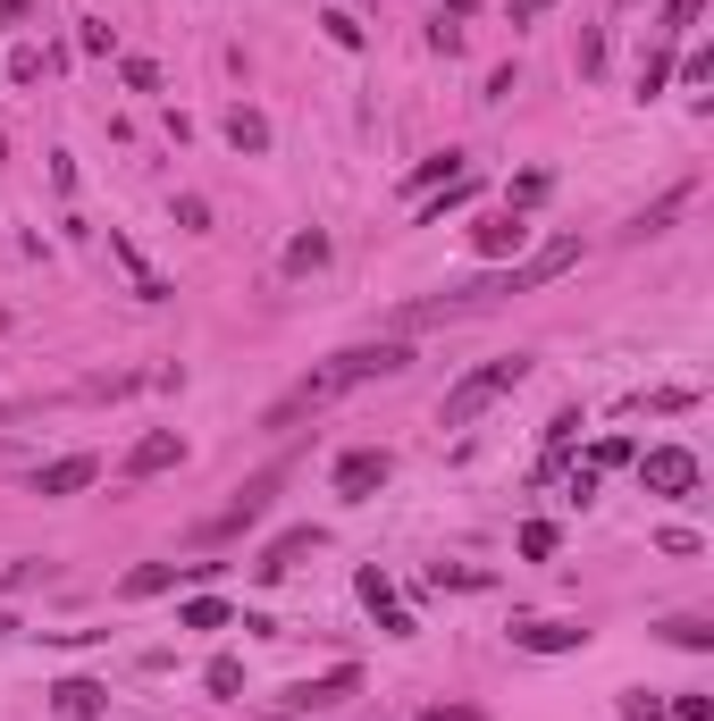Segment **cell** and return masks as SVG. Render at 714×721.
I'll return each instance as SVG.
<instances>
[{"label":"cell","mask_w":714,"mask_h":721,"mask_svg":"<svg viewBox=\"0 0 714 721\" xmlns=\"http://www.w3.org/2000/svg\"><path fill=\"white\" fill-rule=\"evenodd\" d=\"M404 370H412V345H404V336H370V345H345V352H328V361L303 377V386H286L278 403L260 411V428L278 437V428H294L303 411L336 403V395H354V386H370V377H404Z\"/></svg>","instance_id":"cell-1"},{"label":"cell","mask_w":714,"mask_h":721,"mask_svg":"<svg viewBox=\"0 0 714 721\" xmlns=\"http://www.w3.org/2000/svg\"><path fill=\"white\" fill-rule=\"evenodd\" d=\"M521 377H530V352H496L487 370L455 377V386H446V403H437V428H471L487 403H505V395H513Z\"/></svg>","instance_id":"cell-2"},{"label":"cell","mask_w":714,"mask_h":721,"mask_svg":"<svg viewBox=\"0 0 714 721\" xmlns=\"http://www.w3.org/2000/svg\"><path fill=\"white\" fill-rule=\"evenodd\" d=\"M639 487L648 495H698V453L689 445H648L639 453Z\"/></svg>","instance_id":"cell-3"},{"label":"cell","mask_w":714,"mask_h":721,"mask_svg":"<svg viewBox=\"0 0 714 721\" xmlns=\"http://www.w3.org/2000/svg\"><path fill=\"white\" fill-rule=\"evenodd\" d=\"M177 462H186V437H177V428H143V437L127 445V462H118V478H127V487H143V478L177 471Z\"/></svg>","instance_id":"cell-4"},{"label":"cell","mask_w":714,"mask_h":721,"mask_svg":"<svg viewBox=\"0 0 714 721\" xmlns=\"http://www.w3.org/2000/svg\"><path fill=\"white\" fill-rule=\"evenodd\" d=\"M387 471H395V462L379 453V445H354V453L336 462V495H345V503H370L379 487H387Z\"/></svg>","instance_id":"cell-5"},{"label":"cell","mask_w":714,"mask_h":721,"mask_svg":"<svg viewBox=\"0 0 714 721\" xmlns=\"http://www.w3.org/2000/svg\"><path fill=\"white\" fill-rule=\"evenodd\" d=\"M354 688H361V671H354V662H336V671H320V680H294L286 705H294V713H336Z\"/></svg>","instance_id":"cell-6"},{"label":"cell","mask_w":714,"mask_h":721,"mask_svg":"<svg viewBox=\"0 0 714 721\" xmlns=\"http://www.w3.org/2000/svg\"><path fill=\"white\" fill-rule=\"evenodd\" d=\"M93 478H101V462H93V453H60V462H42V471H34L26 487H34L42 503H60V495H85Z\"/></svg>","instance_id":"cell-7"},{"label":"cell","mask_w":714,"mask_h":721,"mask_svg":"<svg viewBox=\"0 0 714 721\" xmlns=\"http://www.w3.org/2000/svg\"><path fill=\"white\" fill-rule=\"evenodd\" d=\"M278 478H286V462H278V471H260V478H244V495H235V503H228V512H219V520H211L202 537H235V529H253L260 512H269V495H278Z\"/></svg>","instance_id":"cell-8"},{"label":"cell","mask_w":714,"mask_h":721,"mask_svg":"<svg viewBox=\"0 0 714 721\" xmlns=\"http://www.w3.org/2000/svg\"><path fill=\"white\" fill-rule=\"evenodd\" d=\"M521 244H530L521 210H487V219H471V252H480V260H521Z\"/></svg>","instance_id":"cell-9"},{"label":"cell","mask_w":714,"mask_h":721,"mask_svg":"<svg viewBox=\"0 0 714 721\" xmlns=\"http://www.w3.org/2000/svg\"><path fill=\"white\" fill-rule=\"evenodd\" d=\"M110 260H118V269H127L135 302H177V285H168L161 269H152V260H143V252H135V235H118V227H110Z\"/></svg>","instance_id":"cell-10"},{"label":"cell","mask_w":714,"mask_h":721,"mask_svg":"<svg viewBox=\"0 0 714 721\" xmlns=\"http://www.w3.org/2000/svg\"><path fill=\"white\" fill-rule=\"evenodd\" d=\"M354 588H361V604H370V613H379V629H387V638H421V621H412V613H404V604H395V579H387V570H379V563L361 570Z\"/></svg>","instance_id":"cell-11"},{"label":"cell","mask_w":714,"mask_h":721,"mask_svg":"<svg viewBox=\"0 0 714 721\" xmlns=\"http://www.w3.org/2000/svg\"><path fill=\"white\" fill-rule=\"evenodd\" d=\"M51 713L60 721H101L110 713V688H101V680H60V688H51Z\"/></svg>","instance_id":"cell-12"},{"label":"cell","mask_w":714,"mask_h":721,"mask_svg":"<svg viewBox=\"0 0 714 721\" xmlns=\"http://www.w3.org/2000/svg\"><path fill=\"white\" fill-rule=\"evenodd\" d=\"M581 638H588L581 621H521V629H513V646H521V655H572Z\"/></svg>","instance_id":"cell-13"},{"label":"cell","mask_w":714,"mask_h":721,"mask_svg":"<svg viewBox=\"0 0 714 721\" xmlns=\"http://www.w3.org/2000/svg\"><path fill=\"white\" fill-rule=\"evenodd\" d=\"M219 134H228V143H235L244 159H260V152H269V118H260L253 101H235L228 118H219Z\"/></svg>","instance_id":"cell-14"},{"label":"cell","mask_w":714,"mask_h":721,"mask_svg":"<svg viewBox=\"0 0 714 721\" xmlns=\"http://www.w3.org/2000/svg\"><path fill=\"white\" fill-rule=\"evenodd\" d=\"M328 252H336V244H328L320 227H303V235L286 244V260H278V269H286V278H320V269H328Z\"/></svg>","instance_id":"cell-15"},{"label":"cell","mask_w":714,"mask_h":721,"mask_svg":"<svg viewBox=\"0 0 714 721\" xmlns=\"http://www.w3.org/2000/svg\"><path fill=\"white\" fill-rule=\"evenodd\" d=\"M311 545H320V529H286V537H278V545H269V554H260V579H286V570L294 563H303V554H311Z\"/></svg>","instance_id":"cell-16"},{"label":"cell","mask_w":714,"mask_h":721,"mask_svg":"<svg viewBox=\"0 0 714 721\" xmlns=\"http://www.w3.org/2000/svg\"><path fill=\"white\" fill-rule=\"evenodd\" d=\"M664 638H673L681 655H706V646H714V621H706V613H673V621H664Z\"/></svg>","instance_id":"cell-17"},{"label":"cell","mask_w":714,"mask_h":721,"mask_svg":"<svg viewBox=\"0 0 714 721\" xmlns=\"http://www.w3.org/2000/svg\"><path fill=\"white\" fill-rule=\"evenodd\" d=\"M689 193H698V185H673L664 202H655V210H639V219H630V235H664V227L681 219V202H689Z\"/></svg>","instance_id":"cell-18"},{"label":"cell","mask_w":714,"mask_h":721,"mask_svg":"<svg viewBox=\"0 0 714 721\" xmlns=\"http://www.w3.org/2000/svg\"><path fill=\"white\" fill-rule=\"evenodd\" d=\"M320 34H328V42H336V51H361V42H370L354 9H320Z\"/></svg>","instance_id":"cell-19"},{"label":"cell","mask_w":714,"mask_h":721,"mask_svg":"<svg viewBox=\"0 0 714 721\" xmlns=\"http://www.w3.org/2000/svg\"><path fill=\"white\" fill-rule=\"evenodd\" d=\"M202 680H211V696H228V705H235V696H244V662H235V655H211Z\"/></svg>","instance_id":"cell-20"},{"label":"cell","mask_w":714,"mask_h":721,"mask_svg":"<svg viewBox=\"0 0 714 721\" xmlns=\"http://www.w3.org/2000/svg\"><path fill=\"white\" fill-rule=\"evenodd\" d=\"M168 219L186 227V235H211V202H202V193H177V202H168Z\"/></svg>","instance_id":"cell-21"},{"label":"cell","mask_w":714,"mask_h":721,"mask_svg":"<svg viewBox=\"0 0 714 721\" xmlns=\"http://www.w3.org/2000/svg\"><path fill=\"white\" fill-rule=\"evenodd\" d=\"M177 629H228V604H219V596H194L186 613H177Z\"/></svg>","instance_id":"cell-22"},{"label":"cell","mask_w":714,"mask_h":721,"mask_svg":"<svg viewBox=\"0 0 714 721\" xmlns=\"http://www.w3.org/2000/svg\"><path fill=\"white\" fill-rule=\"evenodd\" d=\"M437 177H462V152H429L421 168H412V193H421V185H437Z\"/></svg>","instance_id":"cell-23"},{"label":"cell","mask_w":714,"mask_h":721,"mask_svg":"<svg viewBox=\"0 0 714 721\" xmlns=\"http://www.w3.org/2000/svg\"><path fill=\"white\" fill-rule=\"evenodd\" d=\"M664 85H673V60H664V51H648V60H639V101H655Z\"/></svg>","instance_id":"cell-24"},{"label":"cell","mask_w":714,"mask_h":721,"mask_svg":"<svg viewBox=\"0 0 714 721\" xmlns=\"http://www.w3.org/2000/svg\"><path fill=\"white\" fill-rule=\"evenodd\" d=\"M462 202H471V177H455V185L437 193V202L421 210V227H446V210H462Z\"/></svg>","instance_id":"cell-25"},{"label":"cell","mask_w":714,"mask_h":721,"mask_svg":"<svg viewBox=\"0 0 714 721\" xmlns=\"http://www.w3.org/2000/svg\"><path fill=\"white\" fill-rule=\"evenodd\" d=\"M538 202H547V177H538V168H530V177H513V193H505V210H538Z\"/></svg>","instance_id":"cell-26"},{"label":"cell","mask_w":714,"mask_h":721,"mask_svg":"<svg viewBox=\"0 0 714 721\" xmlns=\"http://www.w3.org/2000/svg\"><path fill=\"white\" fill-rule=\"evenodd\" d=\"M698 17H706V0H664V34H689Z\"/></svg>","instance_id":"cell-27"},{"label":"cell","mask_w":714,"mask_h":721,"mask_svg":"<svg viewBox=\"0 0 714 721\" xmlns=\"http://www.w3.org/2000/svg\"><path fill=\"white\" fill-rule=\"evenodd\" d=\"M429 51H446V60H455V51H462V17H429Z\"/></svg>","instance_id":"cell-28"},{"label":"cell","mask_w":714,"mask_h":721,"mask_svg":"<svg viewBox=\"0 0 714 721\" xmlns=\"http://www.w3.org/2000/svg\"><path fill=\"white\" fill-rule=\"evenodd\" d=\"M521 554H530V563H547V554H554V520H530V529H521Z\"/></svg>","instance_id":"cell-29"},{"label":"cell","mask_w":714,"mask_h":721,"mask_svg":"<svg viewBox=\"0 0 714 721\" xmlns=\"http://www.w3.org/2000/svg\"><path fill=\"white\" fill-rule=\"evenodd\" d=\"M572 67H581V76H597V67H605V34H581V51H572Z\"/></svg>","instance_id":"cell-30"},{"label":"cell","mask_w":714,"mask_h":721,"mask_svg":"<svg viewBox=\"0 0 714 721\" xmlns=\"http://www.w3.org/2000/svg\"><path fill=\"white\" fill-rule=\"evenodd\" d=\"M118 76H127L135 93H161V67H152V60H127V67H118Z\"/></svg>","instance_id":"cell-31"},{"label":"cell","mask_w":714,"mask_h":721,"mask_svg":"<svg viewBox=\"0 0 714 721\" xmlns=\"http://www.w3.org/2000/svg\"><path fill=\"white\" fill-rule=\"evenodd\" d=\"M572 437H581V411H554V428H547V453H563Z\"/></svg>","instance_id":"cell-32"},{"label":"cell","mask_w":714,"mask_h":721,"mask_svg":"<svg viewBox=\"0 0 714 721\" xmlns=\"http://www.w3.org/2000/svg\"><path fill=\"white\" fill-rule=\"evenodd\" d=\"M513 85H521V67L505 60V67H496V76H487V93H480V101H513Z\"/></svg>","instance_id":"cell-33"},{"label":"cell","mask_w":714,"mask_h":721,"mask_svg":"<svg viewBox=\"0 0 714 721\" xmlns=\"http://www.w3.org/2000/svg\"><path fill=\"white\" fill-rule=\"evenodd\" d=\"M9 76H17V85H34V76H42V51H34V42H17V60H9Z\"/></svg>","instance_id":"cell-34"},{"label":"cell","mask_w":714,"mask_h":721,"mask_svg":"<svg viewBox=\"0 0 714 721\" xmlns=\"http://www.w3.org/2000/svg\"><path fill=\"white\" fill-rule=\"evenodd\" d=\"M673 76H681V85H706V76H714V51H689V60L673 67Z\"/></svg>","instance_id":"cell-35"},{"label":"cell","mask_w":714,"mask_h":721,"mask_svg":"<svg viewBox=\"0 0 714 721\" xmlns=\"http://www.w3.org/2000/svg\"><path fill=\"white\" fill-rule=\"evenodd\" d=\"M673 721H714V696H673Z\"/></svg>","instance_id":"cell-36"},{"label":"cell","mask_w":714,"mask_h":721,"mask_svg":"<svg viewBox=\"0 0 714 721\" xmlns=\"http://www.w3.org/2000/svg\"><path fill=\"white\" fill-rule=\"evenodd\" d=\"M622 713L630 721H664V705H655V696H622Z\"/></svg>","instance_id":"cell-37"},{"label":"cell","mask_w":714,"mask_h":721,"mask_svg":"<svg viewBox=\"0 0 714 721\" xmlns=\"http://www.w3.org/2000/svg\"><path fill=\"white\" fill-rule=\"evenodd\" d=\"M505 9H513V26H530V17H547L554 0H505Z\"/></svg>","instance_id":"cell-38"},{"label":"cell","mask_w":714,"mask_h":721,"mask_svg":"<svg viewBox=\"0 0 714 721\" xmlns=\"http://www.w3.org/2000/svg\"><path fill=\"white\" fill-rule=\"evenodd\" d=\"M421 721H487V713H471V705H455V713H446V705H429Z\"/></svg>","instance_id":"cell-39"},{"label":"cell","mask_w":714,"mask_h":721,"mask_svg":"<svg viewBox=\"0 0 714 721\" xmlns=\"http://www.w3.org/2000/svg\"><path fill=\"white\" fill-rule=\"evenodd\" d=\"M17 629H26V621H17V613H0V638H17Z\"/></svg>","instance_id":"cell-40"},{"label":"cell","mask_w":714,"mask_h":721,"mask_svg":"<svg viewBox=\"0 0 714 721\" xmlns=\"http://www.w3.org/2000/svg\"><path fill=\"white\" fill-rule=\"evenodd\" d=\"M614 9H639V0H614Z\"/></svg>","instance_id":"cell-41"}]
</instances>
